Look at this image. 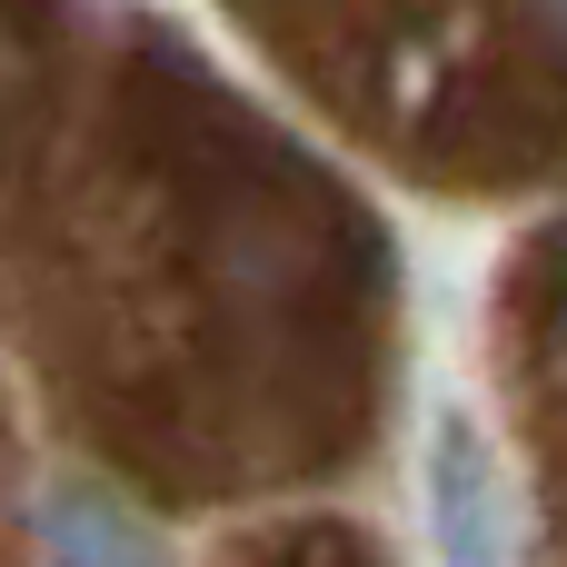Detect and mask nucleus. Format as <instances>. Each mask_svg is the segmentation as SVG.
<instances>
[{"label": "nucleus", "mask_w": 567, "mask_h": 567, "mask_svg": "<svg viewBox=\"0 0 567 567\" xmlns=\"http://www.w3.org/2000/svg\"><path fill=\"white\" fill-rule=\"evenodd\" d=\"M429 508H439V558L449 567H518L508 558V508H498V468L478 458L468 419H439V458H429Z\"/></svg>", "instance_id": "1"}, {"label": "nucleus", "mask_w": 567, "mask_h": 567, "mask_svg": "<svg viewBox=\"0 0 567 567\" xmlns=\"http://www.w3.org/2000/svg\"><path fill=\"white\" fill-rule=\"evenodd\" d=\"M30 558L40 567H159V538L100 488V478H60L30 508Z\"/></svg>", "instance_id": "2"}, {"label": "nucleus", "mask_w": 567, "mask_h": 567, "mask_svg": "<svg viewBox=\"0 0 567 567\" xmlns=\"http://www.w3.org/2000/svg\"><path fill=\"white\" fill-rule=\"evenodd\" d=\"M269 567H379L359 548V528H299V548H279Z\"/></svg>", "instance_id": "3"}]
</instances>
